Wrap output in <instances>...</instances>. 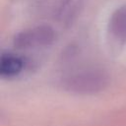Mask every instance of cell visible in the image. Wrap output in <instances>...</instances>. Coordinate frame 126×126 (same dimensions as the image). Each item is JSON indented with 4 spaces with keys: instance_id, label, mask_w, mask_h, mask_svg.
Returning <instances> with one entry per match:
<instances>
[{
    "instance_id": "obj_1",
    "label": "cell",
    "mask_w": 126,
    "mask_h": 126,
    "mask_svg": "<svg viewBox=\"0 0 126 126\" xmlns=\"http://www.w3.org/2000/svg\"><path fill=\"white\" fill-rule=\"evenodd\" d=\"M107 75L98 69H85L74 72L63 79V86L76 93H94L107 84Z\"/></svg>"
},
{
    "instance_id": "obj_2",
    "label": "cell",
    "mask_w": 126,
    "mask_h": 126,
    "mask_svg": "<svg viewBox=\"0 0 126 126\" xmlns=\"http://www.w3.org/2000/svg\"><path fill=\"white\" fill-rule=\"evenodd\" d=\"M55 38V31L42 25L17 33L13 38V44L17 48H34L50 45Z\"/></svg>"
},
{
    "instance_id": "obj_3",
    "label": "cell",
    "mask_w": 126,
    "mask_h": 126,
    "mask_svg": "<svg viewBox=\"0 0 126 126\" xmlns=\"http://www.w3.org/2000/svg\"><path fill=\"white\" fill-rule=\"evenodd\" d=\"M108 31L114 38L126 41V5L112 13L108 22Z\"/></svg>"
},
{
    "instance_id": "obj_4",
    "label": "cell",
    "mask_w": 126,
    "mask_h": 126,
    "mask_svg": "<svg viewBox=\"0 0 126 126\" xmlns=\"http://www.w3.org/2000/svg\"><path fill=\"white\" fill-rule=\"evenodd\" d=\"M25 67L23 58L15 54H3L0 59V75L4 78H13L19 75Z\"/></svg>"
}]
</instances>
